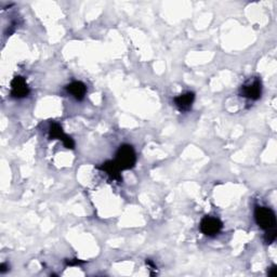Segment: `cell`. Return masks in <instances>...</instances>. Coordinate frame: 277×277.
Here are the masks:
<instances>
[{
	"mask_svg": "<svg viewBox=\"0 0 277 277\" xmlns=\"http://www.w3.org/2000/svg\"><path fill=\"white\" fill-rule=\"evenodd\" d=\"M254 220L259 228L265 232L276 230V215L269 207L256 206L254 209Z\"/></svg>",
	"mask_w": 277,
	"mask_h": 277,
	"instance_id": "obj_1",
	"label": "cell"
},
{
	"mask_svg": "<svg viewBox=\"0 0 277 277\" xmlns=\"http://www.w3.org/2000/svg\"><path fill=\"white\" fill-rule=\"evenodd\" d=\"M114 161L120 171L133 168L137 161L135 150L128 144L120 146L116 153V159Z\"/></svg>",
	"mask_w": 277,
	"mask_h": 277,
	"instance_id": "obj_2",
	"label": "cell"
},
{
	"mask_svg": "<svg viewBox=\"0 0 277 277\" xmlns=\"http://www.w3.org/2000/svg\"><path fill=\"white\" fill-rule=\"evenodd\" d=\"M222 227H223V224L218 218H213V217H210V215L204 217L199 225L201 233L204 235L209 236V237H212V236L219 234L220 231L222 230Z\"/></svg>",
	"mask_w": 277,
	"mask_h": 277,
	"instance_id": "obj_3",
	"label": "cell"
},
{
	"mask_svg": "<svg viewBox=\"0 0 277 277\" xmlns=\"http://www.w3.org/2000/svg\"><path fill=\"white\" fill-rule=\"evenodd\" d=\"M241 96L248 99V100H252L255 101L260 99L261 95H262V84L260 79H254L251 83H248L244 85L241 88Z\"/></svg>",
	"mask_w": 277,
	"mask_h": 277,
	"instance_id": "obj_4",
	"label": "cell"
},
{
	"mask_svg": "<svg viewBox=\"0 0 277 277\" xmlns=\"http://www.w3.org/2000/svg\"><path fill=\"white\" fill-rule=\"evenodd\" d=\"M49 137L50 139H58L63 142V144L66 149H70L73 150L75 146V143L70 137H68L67 135H65L62 127H61L57 122H52L50 126V130H49Z\"/></svg>",
	"mask_w": 277,
	"mask_h": 277,
	"instance_id": "obj_5",
	"label": "cell"
},
{
	"mask_svg": "<svg viewBox=\"0 0 277 277\" xmlns=\"http://www.w3.org/2000/svg\"><path fill=\"white\" fill-rule=\"evenodd\" d=\"M28 94L29 88L26 84V80L21 76L15 77L11 83V96L16 99H22L27 97Z\"/></svg>",
	"mask_w": 277,
	"mask_h": 277,
	"instance_id": "obj_6",
	"label": "cell"
},
{
	"mask_svg": "<svg viewBox=\"0 0 277 277\" xmlns=\"http://www.w3.org/2000/svg\"><path fill=\"white\" fill-rule=\"evenodd\" d=\"M195 100V95L194 92H186V94L180 95L173 99L174 105L177 106V108L181 112H189L192 108V105L194 103Z\"/></svg>",
	"mask_w": 277,
	"mask_h": 277,
	"instance_id": "obj_7",
	"label": "cell"
},
{
	"mask_svg": "<svg viewBox=\"0 0 277 277\" xmlns=\"http://www.w3.org/2000/svg\"><path fill=\"white\" fill-rule=\"evenodd\" d=\"M66 90L68 94L77 101L83 100L87 94V87L85 84L81 83V81H73V83L66 87Z\"/></svg>",
	"mask_w": 277,
	"mask_h": 277,
	"instance_id": "obj_8",
	"label": "cell"
},
{
	"mask_svg": "<svg viewBox=\"0 0 277 277\" xmlns=\"http://www.w3.org/2000/svg\"><path fill=\"white\" fill-rule=\"evenodd\" d=\"M100 169L102 170H104L108 176H110L112 179H114V180H117V181H121V177H120V170L119 168L116 166V163L115 161L113 160V161H106L104 162L103 165H102L100 167Z\"/></svg>",
	"mask_w": 277,
	"mask_h": 277,
	"instance_id": "obj_9",
	"label": "cell"
},
{
	"mask_svg": "<svg viewBox=\"0 0 277 277\" xmlns=\"http://www.w3.org/2000/svg\"><path fill=\"white\" fill-rule=\"evenodd\" d=\"M268 274H269V276H272V277H275L277 275V268H276V265H272L271 266V268L268 271Z\"/></svg>",
	"mask_w": 277,
	"mask_h": 277,
	"instance_id": "obj_10",
	"label": "cell"
}]
</instances>
